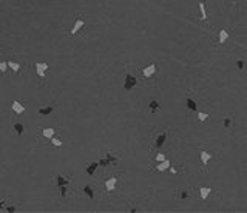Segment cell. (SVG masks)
<instances>
[{
	"mask_svg": "<svg viewBox=\"0 0 247 213\" xmlns=\"http://www.w3.org/2000/svg\"><path fill=\"white\" fill-rule=\"evenodd\" d=\"M83 25H85V17H83V16H82V17H77V19H76V22H74V25H73V26H71L67 33H68L70 36H76Z\"/></svg>",
	"mask_w": 247,
	"mask_h": 213,
	"instance_id": "cell-1",
	"label": "cell"
},
{
	"mask_svg": "<svg viewBox=\"0 0 247 213\" xmlns=\"http://www.w3.org/2000/svg\"><path fill=\"white\" fill-rule=\"evenodd\" d=\"M136 84H137V79H136V76H133L130 71H127V73H125V84H124L125 91H130L133 86H136Z\"/></svg>",
	"mask_w": 247,
	"mask_h": 213,
	"instance_id": "cell-2",
	"label": "cell"
},
{
	"mask_svg": "<svg viewBox=\"0 0 247 213\" xmlns=\"http://www.w3.org/2000/svg\"><path fill=\"white\" fill-rule=\"evenodd\" d=\"M167 137H168V131L167 130H162L161 133H158L156 134V139H155V147L156 148H161V147H164L165 142H167Z\"/></svg>",
	"mask_w": 247,
	"mask_h": 213,
	"instance_id": "cell-3",
	"label": "cell"
},
{
	"mask_svg": "<svg viewBox=\"0 0 247 213\" xmlns=\"http://www.w3.org/2000/svg\"><path fill=\"white\" fill-rule=\"evenodd\" d=\"M156 73V63H150L148 67H145V68H142V76L144 77H151L153 74Z\"/></svg>",
	"mask_w": 247,
	"mask_h": 213,
	"instance_id": "cell-4",
	"label": "cell"
},
{
	"mask_svg": "<svg viewBox=\"0 0 247 213\" xmlns=\"http://www.w3.org/2000/svg\"><path fill=\"white\" fill-rule=\"evenodd\" d=\"M46 70H48V63H43V62H37L36 63V71L40 77H45L46 74Z\"/></svg>",
	"mask_w": 247,
	"mask_h": 213,
	"instance_id": "cell-5",
	"label": "cell"
},
{
	"mask_svg": "<svg viewBox=\"0 0 247 213\" xmlns=\"http://www.w3.org/2000/svg\"><path fill=\"white\" fill-rule=\"evenodd\" d=\"M185 105H187V108L192 110V111H196V110H198V104H196V100H195L192 96H187V97H185Z\"/></svg>",
	"mask_w": 247,
	"mask_h": 213,
	"instance_id": "cell-6",
	"label": "cell"
},
{
	"mask_svg": "<svg viewBox=\"0 0 247 213\" xmlns=\"http://www.w3.org/2000/svg\"><path fill=\"white\" fill-rule=\"evenodd\" d=\"M116 182H118V178H116V176H111L110 179H107V181H105V188H107V192H113L114 187H116Z\"/></svg>",
	"mask_w": 247,
	"mask_h": 213,
	"instance_id": "cell-7",
	"label": "cell"
},
{
	"mask_svg": "<svg viewBox=\"0 0 247 213\" xmlns=\"http://www.w3.org/2000/svg\"><path fill=\"white\" fill-rule=\"evenodd\" d=\"M56 182H57V187H62V185H68L71 182L70 178H65L63 174H57L56 176Z\"/></svg>",
	"mask_w": 247,
	"mask_h": 213,
	"instance_id": "cell-8",
	"label": "cell"
},
{
	"mask_svg": "<svg viewBox=\"0 0 247 213\" xmlns=\"http://www.w3.org/2000/svg\"><path fill=\"white\" fill-rule=\"evenodd\" d=\"M11 108H12V110H14V113H17V114L25 113V107H23L19 100H14V102H12V105H11Z\"/></svg>",
	"mask_w": 247,
	"mask_h": 213,
	"instance_id": "cell-9",
	"label": "cell"
},
{
	"mask_svg": "<svg viewBox=\"0 0 247 213\" xmlns=\"http://www.w3.org/2000/svg\"><path fill=\"white\" fill-rule=\"evenodd\" d=\"M53 111H54V107H53V105H43V107L39 108V114H42V116H48V114H51Z\"/></svg>",
	"mask_w": 247,
	"mask_h": 213,
	"instance_id": "cell-10",
	"label": "cell"
},
{
	"mask_svg": "<svg viewBox=\"0 0 247 213\" xmlns=\"http://www.w3.org/2000/svg\"><path fill=\"white\" fill-rule=\"evenodd\" d=\"M168 169H170V161H168V159H164V161H161V162L156 165V169H155V170L165 171V170H168Z\"/></svg>",
	"mask_w": 247,
	"mask_h": 213,
	"instance_id": "cell-11",
	"label": "cell"
},
{
	"mask_svg": "<svg viewBox=\"0 0 247 213\" xmlns=\"http://www.w3.org/2000/svg\"><path fill=\"white\" fill-rule=\"evenodd\" d=\"M54 134H56V130H54V128H51V127L43 128V130H42V136H43V137H48V139H51Z\"/></svg>",
	"mask_w": 247,
	"mask_h": 213,
	"instance_id": "cell-12",
	"label": "cell"
},
{
	"mask_svg": "<svg viewBox=\"0 0 247 213\" xmlns=\"http://www.w3.org/2000/svg\"><path fill=\"white\" fill-rule=\"evenodd\" d=\"M12 130H14V133H16L17 136H22V134H23V131H25V127H23L20 122H14Z\"/></svg>",
	"mask_w": 247,
	"mask_h": 213,
	"instance_id": "cell-13",
	"label": "cell"
},
{
	"mask_svg": "<svg viewBox=\"0 0 247 213\" xmlns=\"http://www.w3.org/2000/svg\"><path fill=\"white\" fill-rule=\"evenodd\" d=\"M212 192H213V190H212L210 187H201V188H199V195H201L203 199H207V198L212 195Z\"/></svg>",
	"mask_w": 247,
	"mask_h": 213,
	"instance_id": "cell-14",
	"label": "cell"
},
{
	"mask_svg": "<svg viewBox=\"0 0 247 213\" xmlns=\"http://www.w3.org/2000/svg\"><path fill=\"white\" fill-rule=\"evenodd\" d=\"M8 68H11L12 70V73H20V63H17V62H14V60H8Z\"/></svg>",
	"mask_w": 247,
	"mask_h": 213,
	"instance_id": "cell-15",
	"label": "cell"
},
{
	"mask_svg": "<svg viewBox=\"0 0 247 213\" xmlns=\"http://www.w3.org/2000/svg\"><path fill=\"white\" fill-rule=\"evenodd\" d=\"M199 156H201V161H203V165L206 167L207 164H208V161L212 159V155H210V153H207V151H201V153H199Z\"/></svg>",
	"mask_w": 247,
	"mask_h": 213,
	"instance_id": "cell-16",
	"label": "cell"
},
{
	"mask_svg": "<svg viewBox=\"0 0 247 213\" xmlns=\"http://www.w3.org/2000/svg\"><path fill=\"white\" fill-rule=\"evenodd\" d=\"M105 158L108 159L110 165H116V164L119 162V158H118V156H114V155H111V153H107V155H105Z\"/></svg>",
	"mask_w": 247,
	"mask_h": 213,
	"instance_id": "cell-17",
	"label": "cell"
},
{
	"mask_svg": "<svg viewBox=\"0 0 247 213\" xmlns=\"http://www.w3.org/2000/svg\"><path fill=\"white\" fill-rule=\"evenodd\" d=\"M227 39H229V33H227L226 30H221V31H219V43H221V45L226 43Z\"/></svg>",
	"mask_w": 247,
	"mask_h": 213,
	"instance_id": "cell-18",
	"label": "cell"
},
{
	"mask_svg": "<svg viewBox=\"0 0 247 213\" xmlns=\"http://www.w3.org/2000/svg\"><path fill=\"white\" fill-rule=\"evenodd\" d=\"M83 193H85L90 199H94V192H93L91 185H85V187H83Z\"/></svg>",
	"mask_w": 247,
	"mask_h": 213,
	"instance_id": "cell-19",
	"label": "cell"
},
{
	"mask_svg": "<svg viewBox=\"0 0 247 213\" xmlns=\"http://www.w3.org/2000/svg\"><path fill=\"white\" fill-rule=\"evenodd\" d=\"M97 167H99V164H97V162H93V164H90V165L86 167V173H88L90 176H93V174H94V171L97 170Z\"/></svg>",
	"mask_w": 247,
	"mask_h": 213,
	"instance_id": "cell-20",
	"label": "cell"
},
{
	"mask_svg": "<svg viewBox=\"0 0 247 213\" xmlns=\"http://www.w3.org/2000/svg\"><path fill=\"white\" fill-rule=\"evenodd\" d=\"M148 108H150V111L156 113V111L159 110V102H156V100H151V102L148 104Z\"/></svg>",
	"mask_w": 247,
	"mask_h": 213,
	"instance_id": "cell-21",
	"label": "cell"
},
{
	"mask_svg": "<svg viewBox=\"0 0 247 213\" xmlns=\"http://www.w3.org/2000/svg\"><path fill=\"white\" fill-rule=\"evenodd\" d=\"M207 119H208V113H201V111H198V121H199L201 124H206Z\"/></svg>",
	"mask_w": 247,
	"mask_h": 213,
	"instance_id": "cell-22",
	"label": "cell"
},
{
	"mask_svg": "<svg viewBox=\"0 0 247 213\" xmlns=\"http://www.w3.org/2000/svg\"><path fill=\"white\" fill-rule=\"evenodd\" d=\"M199 9H201V20H207V11H206V5L201 2L199 3Z\"/></svg>",
	"mask_w": 247,
	"mask_h": 213,
	"instance_id": "cell-23",
	"label": "cell"
},
{
	"mask_svg": "<svg viewBox=\"0 0 247 213\" xmlns=\"http://www.w3.org/2000/svg\"><path fill=\"white\" fill-rule=\"evenodd\" d=\"M6 71H8V60H2L0 62V74H3Z\"/></svg>",
	"mask_w": 247,
	"mask_h": 213,
	"instance_id": "cell-24",
	"label": "cell"
},
{
	"mask_svg": "<svg viewBox=\"0 0 247 213\" xmlns=\"http://www.w3.org/2000/svg\"><path fill=\"white\" fill-rule=\"evenodd\" d=\"M51 144H53L54 147H57V148H59V147H62V141H60L59 137H56V136H53V137H51Z\"/></svg>",
	"mask_w": 247,
	"mask_h": 213,
	"instance_id": "cell-25",
	"label": "cell"
},
{
	"mask_svg": "<svg viewBox=\"0 0 247 213\" xmlns=\"http://www.w3.org/2000/svg\"><path fill=\"white\" fill-rule=\"evenodd\" d=\"M232 121H233V119H232L230 116H229V118H226V119H224V128H230V125H232Z\"/></svg>",
	"mask_w": 247,
	"mask_h": 213,
	"instance_id": "cell-26",
	"label": "cell"
},
{
	"mask_svg": "<svg viewBox=\"0 0 247 213\" xmlns=\"http://www.w3.org/2000/svg\"><path fill=\"white\" fill-rule=\"evenodd\" d=\"M236 68H238L240 71H243V70H244V62H243V60H236Z\"/></svg>",
	"mask_w": 247,
	"mask_h": 213,
	"instance_id": "cell-27",
	"label": "cell"
},
{
	"mask_svg": "<svg viewBox=\"0 0 247 213\" xmlns=\"http://www.w3.org/2000/svg\"><path fill=\"white\" fill-rule=\"evenodd\" d=\"M59 188H60L62 196H67V195H68V188H67V185H62V187H59Z\"/></svg>",
	"mask_w": 247,
	"mask_h": 213,
	"instance_id": "cell-28",
	"label": "cell"
},
{
	"mask_svg": "<svg viewBox=\"0 0 247 213\" xmlns=\"http://www.w3.org/2000/svg\"><path fill=\"white\" fill-rule=\"evenodd\" d=\"M179 198H181V199H185V198H189V190H182V192L179 193Z\"/></svg>",
	"mask_w": 247,
	"mask_h": 213,
	"instance_id": "cell-29",
	"label": "cell"
},
{
	"mask_svg": "<svg viewBox=\"0 0 247 213\" xmlns=\"http://www.w3.org/2000/svg\"><path fill=\"white\" fill-rule=\"evenodd\" d=\"M155 159H156L158 162H161V161H164V159H165V155H162V153H158V155L155 156Z\"/></svg>",
	"mask_w": 247,
	"mask_h": 213,
	"instance_id": "cell-30",
	"label": "cell"
},
{
	"mask_svg": "<svg viewBox=\"0 0 247 213\" xmlns=\"http://www.w3.org/2000/svg\"><path fill=\"white\" fill-rule=\"evenodd\" d=\"M5 210H6V212H9V213H14L17 209H16L14 206H6V207H5Z\"/></svg>",
	"mask_w": 247,
	"mask_h": 213,
	"instance_id": "cell-31",
	"label": "cell"
},
{
	"mask_svg": "<svg viewBox=\"0 0 247 213\" xmlns=\"http://www.w3.org/2000/svg\"><path fill=\"white\" fill-rule=\"evenodd\" d=\"M0 161H2V158H0Z\"/></svg>",
	"mask_w": 247,
	"mask_h": 213,
	"instance_id": "cell-32",
	"label": "cell"
}]
</instances>
